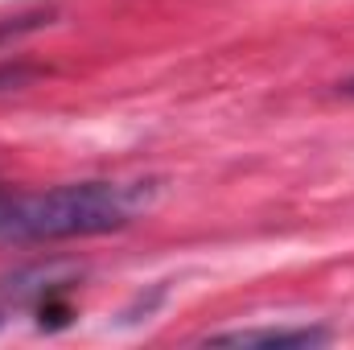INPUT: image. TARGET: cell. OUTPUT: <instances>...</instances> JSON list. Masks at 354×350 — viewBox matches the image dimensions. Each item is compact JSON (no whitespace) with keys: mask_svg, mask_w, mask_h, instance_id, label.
I'll return each instance as SVG.
<instances>
[{"mask_svg":"<svg viewBox=\"0 0 354 350\" xmlns=\"http://www.w3.org/2000/svg\"><path fill=\"white\" fill-rule=\"evenodd\" d=\"M342 91H346V95H354V79H351V83H346V87H342Z\"/></svg>","mask_w":354,"mask_h":350,"instance_id":"cell-4","label":"cell"},{"mask_svg":"<svg viewBox=\"0 0 354 350\" xmlns=\"http://www.w3.org/2000/svg\"><path fill=\"white\" fill-rule=\"evenodd\" d=\"M330 334L322 326H264V330H227L210 334L214 347H322Z\"/></svg>","mask_w":354,"mask_h":350,"instance_id":"cell-3","label":"cell"},{"mask_svg":"<svg viewBox=\"0 0 354 350\" xmlns=\"http://www.w3.org/2000/svg\"><path fill=\"white\" fill-rule=\"evenodd\" d=\"M83 276V268H75V264H33V268H25V272H17V276H8V297L12 301H33V305H41V301H50V297H62L75 280Z\"/></svg>","mask_w":354,"mask_h":350,"instance_id":"cell-2","label":"cell"},{"mask_svg":"<svg viewBox=\"0 0 354 350\" xmlns=\"http://www.w3.org/2000/svg\"><path fill=\"white\" fill-rule=\"evenodd\" d=\"M161 198L157 181H79L41 194H0L4 243H58L128 227Z\"/></svg>","mask_w":354,"mask_h":350,"instance_id":"cell-1","label":"cell"}]
</instances>
